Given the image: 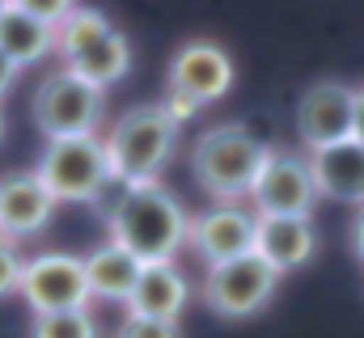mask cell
Returning <instances> with one entry per match:
<instances>
[{
	"label": "cell",
	"mask_w": 364,
	"mask_h": 338,
	"mask_svg": "<svg viewBox=\"0 0 364 338\" xmlns=\"http://www.w3.org/2000/svg\"><path fill=\"white\" fill-rule=\"evenodd\" d=\"M13 81H17V64H13V60H9V55L0 51V97H4L9 89H13Z\"/></svg>",
	"instance_id": "cell-24"
},
{
	"label": "cell",
	"mask_w": 364,
	"mask_h": 338,
	"mask_svg": "<svg viewBox=\"0 0 364 338\" xmlns=\"http://www.w3.org/2000/svg\"><path fill=\"white\" fill-rule=\"evenodd\" d=\"M21 254L13 241H4L0 237V296H9V292H17V283H21Z\"/></svg>",
	"instance_id": "cell-21"
},
{
	"label": "cell",
	"mask_w": 364,
	"mask_h": 338,
	"mask_svg": "<svg viewBox=\"0 0 364 338\" xmlns=\"http://www.w3.org/2000/svg\"><path fill=\"white\" fill-rule=\"evenodd\" d=\"M309 173L318 195L339 199V203H360L364 207V144L343 140L335 148L309 153Z\"/></svg>",
	"instance_id": "cell-15"
},
{
	"label": "cell",
	"mask_w": 364,
	"mask_h": 338,
	"mask_svg": "<svg viewBox=\"0 0 364 338\" xmlns=\"http://www.w3.org/2000/svg\"><path fill=\"white\" fill-rule=\"evenodd\" d=\"M0 13H4V4H0Z\"/></svg>",
	"instance_id": "cell-27"
},
{
	"label": "cell",
	"mask_w": 364,
	"mask_h": 338,
	"mask_svg": "<svg viewBox=\"0 0 364 338\" xmlns=\"http://www.w3.org/2000/svg\"><path fill=\"white\" fill-rule=\"evenodd\" d=\"M30 338H97V322L90 317V309L43 313V317H34V334Z\"/></svg>",
	"instance_id": "cell-19"
},
{
	"label": "cell",
	"mask_w": 364,
	"mask_h": 338,
	"mask_svg": "<svg viewBox=\"0 0 364 338\" xmlns=\"http://www.w3.org/2000/svg\"><path fill=\"white\" fill-rule=\"evenodd\" d=\"M352 106H356V89L343 81H314L301 102H296V136L309 153L335 148L343 140H352Z\"/></svg>",
	"instance_id": "cell-10"
},
{
	"label": "cell",
	"mask_w": 364,
	"mask_h": 338,
	"mask_svg": "<svg viewBox=\"0 0 364 338\" xmlns=\"http://www.w3.org/2000/svg\"><path fill=\"white\" fill-rule=\"evenodd\" d=\"M352 140L364 144V84H356V106H352Z\"/></svg>",
	"instance_id": "cell-23"
},
{
	"label": "cell",
	"mask_w": 364,
	"mask_h": 338,
	"mask_svg": "<svg viewBox=\"0 0 364 338\" xmlns=\"http://www.w3.org/2000/svg\"><path fill=\"white\" fill-rule=\"evenodd\" d=\"M0 136H4V114H0Z\"/></svg>",
	"instance_id": "cell-26"
},
{
	"label": "cell",
	"mask_w": 364,
	"mask_h": 338,
	"mask_svg": "<svg viewBox=\"0 0 364 338\" xmlns=\"http://www.w3.org/2000/svg\"><path fill=\"white\" fill-rule=\"evenodd\" d=\"M275 288H279V271L272 262H263L259 254H246V258L208 266L203 305L220 317H250L272 300Z\"/></svg>",
	"instance_id": "cell-7"
},
{
	"label": "cell",
	"mask_w": 364,
	"mask_h": 338,
	"mask_svg": "<svg viewBox=\"0 0 364 338\" xmlns=\"http://www.w3.org/2000/svg\"><path fill=\"white\" fill-rule=\"evenodd\" d=\"M0 51L17 68L38 64L47 51H55V30L43 26L38 17H30L21 4H4V13H0Z\"/></svg>",
	"instance_id": "cell-18"
},
{
	"label": "cell",
	"mask_w": 364,
	"mask_h": 338,
	"mask_svg": "<svg viewBox=\"0 0 364 338\" xmlns=\"http://www.w3.org/2000/svg\"><path fill=\"white\" fill-rule=\"evenodd\" d=\"M114 338H182L174 322H149V317H123Z\"/></svg>",
	"instance_id": "cell-20"
},
{
	"label": "cell",
	"mask_w": 364,
	"mask_h": 338,
	"mask_svg": "<svg viewBox=\"0 0 364 338\" xmlns=\"http://www.w3.org/2000/svg\"><path fill=\"white\" fill-rule=\"evenodd\" d=\"M318 250V233L309 220H275V216H255V254L272 262L275 271H292L309 262Z\"/></svg>",
	"instance_id": "cell-16"
},
{
	"label": "cell",
	"mask_w": 364,
	"mask_h": 338,
	"mask_svg": "<svg viewBox=\"0 0 364 338\" xmlns=\"http://www.w3.org/2000/svg\"><path fill=\"white\" fill-rule=\"evenodd\" d=\"M55 47L64 55V72L81 77L102 93H106V84L123 81V72L132 68V47H127L123 30H114L106 21V13H97V9L73 4V13L55 30Z\"/></svg>",
	"instance_id": "cell-4"
},
{
	"label": "cell",
	"mask_w": 364,
	"mask_h": 338,
	"mask_svg": "<svg viewBox=\"0 0 364 338\" xmlns=\"http://www.w3.org/2000/svg\"><path fill=\"white\" fill-rule=\"evenodd\" d=\"M55 199L38 182V173H13L0 182V237H34L51 224Z\"/></svg>",
	"instance_id": "cell-13"
},
{
	"label": "cell",
	"mask_w": 364,
	"mask_h": 338,
	"mask_svg": "<svg viewBox=\"0 0 364 338\" xmlns=\"http://www.w3.org/2000/svg\"><path fill=\"white\" fill-rule=\"evenodd\" d=\"M186 246L208 266L246 258V254H255V216L242 207H212L186 224Z\"/></svg>",
	"instance_id": "cell-12"
},
{
	"label": "cell",
	"mask_w": 364,
	"mask_h": 338,
	"mask_svg": "<svg viewBox=\"0 0 364 338\" xmlns=\"http://www.w3.org/2000/svg\"><path fill=\"white\" fill-rule=\"evenodd\" d=\"M259 216H275V220H309L314 203H318V186L309 173V157L288 153V148H272L263 173L250 190Z\"/></svg>",
	"instance_id": "cell-8"
},
{
	"label": "cell",
	"mask_w": 364,
	"mask_h": 338,
	"mask_svg": "<svg viewBox=\"0 0 364 338\" xmlns=\"http://www.w3.org/2000/svg\"><path fill=\"white\" fill-rule=\"evenodd\" d=\"M17 292L26 296V305L34 309V317L85 309V305H90L85 262L73 258V254H38V258H30V262L21 266Z\"/></svg>",
	"instance_id": "cell-9"
},
{
	"label": "cell",
	"mask_w": 364,
	"mask_h": 338,
	"mask_svg": "<svg viewBox=\"0 0 364 338\" xmlns=\"http://www.w3.org/2000/svg\"><path fill=\"white\" fill-rule=\"evenodd\" d=\"M110 241L127 250L140 266L174 262V254L186 246V212L166 186H136L119 190L110 207Z\"/></svg>",
	"instance_id": "cell-1"
},
{
	"label": "cell",
	"mask_w": 364,
	"mask_h": 338,
	"mask_svg": "<svg viewBox=\"0 0 364 338\" xmlns=\"http://www.w3.org/2000/svg\"><path fill=\"white\" fill-rule=\"evenodd\" d=\"M267 153H272V148H267L250 127H242V123H216V127H208V131L195 140L191 169H195V182H199L220 207H233L242 195L255 190Z\"/></svg>",
	"instance_id": "cell-3"
},
{
	"label": "cell",
	"mask_w": 364,
	"mask_h": 338,
	"mask_svg": "<svg viewBox=\"0 0 364 338\" xmlns=\"http://www.w3.org/2000/svg\"><path fill=\"white\" fill-rule=\"evenodd\" d=\"M21 9H26L30 17H38L43 26H51V30H60V21L73 13L68 0H21Z\"/></svg>",
	"instance_id": "cell-22"
},
{
	"label": "cell",
	"mask_w": 364,
	"mask_h": 338,
	"mask_svg": "<svg viewBox=\"0 0 364 338\" xmlns=\"http://www.w3.org/2000/svg\"><path fill=\"white\" fill-rule=\"evenodd\" d=\"M34 123L47 140H68V136H97V123L106 114V93L85 84L73 72H51L34 89Z\"/></svg>",
	"instance_id": "cell-6"
},
{
	"label": "cell",
	"mask_w": 364,
	"mask_h": 338,
	"mask_svg": "<svg viewBox=\"0 0 364 338\" xmlns=\"http://www.w3.org/2000/svg\"><path fill=\"white\" fill-rule=\"evenodd\" d=\"M186 279L174 262H157V266H144L132 296H127V317H149V322H174L178 326L182 309H186Z\"/></svg>",
	"instance_id": "cell-14"
},
{
	"label": "cell",
	"mask_w": 364,
	"mask_h": 338,
	"mask_svg": "<svg viewBox=\"0 0 364 338\" xmlns=\"http://www.w3.org/2000/svg\"><path fill=\"white\" fill-rule=\"evenodd\" d=\"M34 173H38V182L47 186V195L55 203H93L110 182L106 148H102L97 136L47 140Z\"/></svg>",
	"instance_id": "cell-5"
},
{
	"label": "cell",
	"mask_w": 364,
	"mask_h": 338,
	"mask_svg": "<svg viewBox=\"0 0 364 338\" xmlns=\"http://www.w3.org/2000/svg\"><path fill=\"white\" fill-rule=\"evenodd\" d=\"M352 250H356V258L364 262V207L356 212V220H352Z\"/></svg>",
	"instance_id": "cell-25"
},
{
	"label": "cell",
	"mask_w": 364,
	"mask_h": 338,
	"mask_svg": "<svg viewBox=\"0 0 364 338\" xmlns=\"http://www.w3.org/2000/svg\"><path fill=\"white\" fill-rule=\"evenodd\" d=\"M233 84V60L216 47V43H186L170 60V93L191 97L195 106L225 97Z\"/></svg>",
	"instance_id": "cell-11"
},
{
	"label": "cell",
	"mask_w": 364,
	"mask_h": 338,
	"mask_svg": "<svg viewBox=\"0 0 364 338\" xmlns=\"http://www.w3.org/2000/svg\"><path fill=\"white\" fill-rule=\"evenodd\" d=\"M178 127L182 123L170 119L166 106H132L127 114H119L110 136L102 140L110 182H119L123 190L157 186V173L174 157Z\"/></svg>",
	"instance_id": "cell-2"
},
{
	"label": "cell",
	"mask_w": 364,
	"mask_h": 338,
	"mask_svg": "<svg viewBox=\"0 0 364 338\" xmlns=\"http://www.w3.org/2000/svg\"><path fill=\"white\" fill-rule=\"evenodd\" d=\"M85 262V283H90V296H102V300H123L127 305V296H132V288H136V279H140V262L132 258L127 250H119L114 241H106V246H97L90 258H81Z\"/></svg>",
	"instance_id": "cell-17"
}]
</instances>
